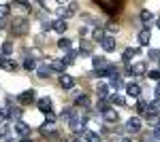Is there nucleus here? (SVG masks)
<instances>
[{
	"label": "nucleus",
	"mask_w": 160,
	"mask_h": 142,
	"mask_svg": "<svg viewBox=\"0 0 160 142\" xmlns=\"http://www.w3.org/2000/svg\"><path fill=\"white\" fill-rule=\"evenodd\" d=\"M30 32V19L28 17H13V24H11V34L13 36H26Z\"/></svg>",
	"instance_id": "obj_1"
},
{
	"label": "nucleus",
	"mask_w": 160,
	"mask_h": 142,
	"mask_svg": "<svg viewBox=\"0 0 160 142\" xmlns=\"http://www.w3.org/2000/svg\"><path fill=\"white\" fill-rule=\"evenodd\" d=\"M0 68L4 72H15L17 70V62L11 57H7V55H0Z\"/></svg>",
	"instance_id": "obj_2"
},
{
	"label": "nucleus",
	"mask_w": 160,
	"mask_h": 142,
	"mask_svg": "<svg viewBox=\"0 0 160 142\" xmlns=\"http://www.w3.org/2000/svg\"><path fill=\"white\" fill-rule=\"evenodd\" d=\"M86 123H88V119H83V117H77V115H75V117L71 119V121H68V127H71L73 131H81L83 127H86Z\"/></svg>",
	"instance_id": "obj_3"
},
{
	"label": "nucleus",
	"mask_w": 160,
	"mask_h": 142,
	"mask_svg": "<svg viewBox=\"0 0 160 142\" xmlns=\"http://www.w3.org/2000/svg\"><path fill=\"white\" fill-rule=\"evenodd\" d=\"M34 72H37V76H38V79H49L53 70H51V64H38Z\"/></svg>",
	"instance_id": "obj_4"
},
{
	"label": "nucleus",
	"mask_w": 160,
	"mask_h": 142,
	"mask_svg": "<svg viewBox=\"0 0 160 142\" xmlns=\"http://www.w3.org/2000/svg\"><path fill=\"white\" fill-rule=\"evenodd\" d=\"M100 112H102V119H105L107 123H118V121H120V115H118L113 108H109V106L105 108V110H100Z\"/></svg>",
	"instance_id": "obj_5"
},
{
	"label": "nucleus",
	"mask_w": 160,
	"mask_h": 142,
	"mask_svg": "<svg viewBox=\"0 0 160 142\" xmlns=\"http://www.w3.org/2000/svg\"><path fill=\"white\" fill-rule=\"evenodd\" d=\"M115 45H118V40H115V36H111V34H107V36H105V40L100 43L102 51H107V53H111V51L115 49Z\"/></svg>",
	"instance_id": "obj_6"
},
{
	"label": "nucleus",
	"mask_w": 160,
	"mask_h": 142,
	"mask_svg": "<svg viewBox=\"0 0 160 142\" xmlns=\"http://www.w3.org/2000/svg\"><path fill=\"white\" fill-rule=\"evenodd\" d=\"M58 85H60L62 89H73V87H75V79L71 76V74H66V72H64V74H60Z\"/></svg>",
	"instance_id": "obj_7"
},
{
	"label": "nucleus",
	"mask_w": 160,
	"mask_h": 142,
	"mask_svg": "<svg viewBox=\"0 0 160 142\" xmlns=\"http://www.w3.org/2000/svg\"><path fill=\"white\" fill-rule=\"evenodd\" d=\"M17 102H22V104H32V102H34V89L22 91V94L17 95Z\"/></svg>",
	"instance_id": "obj_8"
},
{
	"label": "nucleus",
	"mask_w": 160,
	"mask_h": 142,
	"mask_svg": "<svg viewBox=\"0 0 160 142\" xmlns=\"http://www.w3.org/2000/svg\"><path fill=\"white\" fill-rule=\"evenodd\" d=\"M37 108L43 112V115L51 112V100L49 98H41V100H37Z\"/></svg>",
	"instance_id": "obj_9"
},
{
	"label": "nucleus",
	"mask_w": 160,
	"mask_h": 142,
	"mask_svg": "<svg viewBox=\"0 0 160 142\" xmlns=\"http://www.w3.org/2000/svg\"><path fill=\"white\" fill-rule=\"evenodd\" d=\"M141 130V121H139V117H132L126 121V131H130V134H137V131Z\"/></svg>",
	"instance_id": "obj_10"
},
{
	"label": "nucleus",
	"mask_w": 160,
	"mask_h": 142,
	"mask_svg": "<svg viewBox=\"0 0 160 142\" xmlns=\"http://www.w3.org/2000/svg\"><path fill=\"white\" fill-rule=\"evenodd\" d=\"M15 134L17 136H28L30 134V125L24 121H15Z\"/></svg>",
	"instance_id": "obj_11"
},
{
	"label": "nucleus",
	"mask_w": 160,
	"mask_h": 142,
	"mask_svg": "<svg viewBox=\"0 0 160 142\" xmlns=\"http://www.w3.org/2000/svg\"><path fill=\"white\" fill-rule=\"evenodd\" d=\"M77 55H79V51H73V49H68V51H64V64L66 66H73L75 64V59H77Z\"/></svg>",
	"instance_id": "obj_12"
},
{
	"label": "nucleus",
	"mask_w": 160,
	"mask_h": 142,
	"mask_svg": "<svg viewBox=\"0 0 160 142\" xmlns=\"http://www.w3.org/2000/svg\"><path fill=\"white\" fill-rule=\"evenodd\" d=\"M135 55H139V49H137V47H128L122 53V62H124V64H128V62L135 57Z\"/></svg>",
	"instance_id": "obj_13"
},
{
	"label": "nucleus",
	"mask_w": 160,
	"mask_h": 142,
	"mask_svg": "<svg viewBox=\"0 0 160 142\" xmlns=\"http://www.w3.org/2000/svg\"><path fill=\"white\" fill-rule=\"evenodd\" d=\"M126 94L130 95V98H139V95H141V87L137 83H128L126 85Z\"/></svg>",
	"instance_id": "obj_14"
},
{
	"label": "nucleus",
	"mask_w": 160,
	"mask_h": 142,
	"mask_svg": "<svg viewBox=\"0 0 160 142\" xmlns=\"http://www.w3.org/2000/svg\"><path fill=\"white\" fill-rule=\"evenodd\" d=\"M68 66L64 64V59H53L51 62V70L53 72H60V74H64V70H66Z\"/></svg>",
	"instance_id": "obj_15"
},
{
	"label": "nucleus",
	"mask_w": 160,
	"mask_h": 142,
	"mask_svg": "<svg viewBox=\"0 0 160 142\" xmlns=\"http://www.w3.org/2000/svg\"><path fill=\"white\" fill-rule=\"evenodd\" d=\"M66 28H68V24H66V19H64V17L53 21V30H56L58 34H64V32H66Z\"/></svg>",
	"instance_id": "obj_16"
},
{
	"label": "nucleus",
	"mask_w": 160,
	"mask_h": 142,
	"mask_svg": "<svg viewBox=\"0 0 160 142\" xmlns=\"http://www.w3.org/2000/svg\"><path fill=\"white\" fill-rule=\"evenodd\" d=\"M81 140L83 142H98V134L92 130H86L83 134H81Z\"/></svg>",
	"instance_id": "obj_17"
},
{
	"label": "nucleus",
	"mask_w": 160,
	"mask_h": 142,
	"mask_svg": "<svg viewBox=\"0 0 160 142\" xmlns=\"http://www.w3.org/2000/svg\"><path fill=\"white\" fill-rule=\"evenodd\" d=\"M141 21L145 28H152V21H154V13L152 11H141Z\"/></svg>",
	"instance_id": "obj_18"
},
{
	"label": "nucleus",
	"mask_w": 160,
	"mask_h": 142,
	"mask_svg": "<svg viewBox=\"0 0 160 142\" xmlns=\"http://www.w3.org/2000/svg\"><path fill=\"white\" fill-rule=\"evenodd\" d=\"M9 119H11V121H22V108L19 106H9Z\"/></svg>",
	"instance_id": "obj_19"
},
{
	"label": "nucleus",
	"mask_w": 160,
	"mask_h": 142,
	"mask_svg": "<svg viewBox=\"0 0 160 142\" xmlns=\"http://www.w3.org/2000/svg\"><path fill=\"white\" fill-rule=\"evenodd\" d=\"M22 66H24L26 70H37L38 64H37V59L32 57V55H26V57H24V64H22Z\"/></svg>",
	"instance_id": "obj_20"
},
{
	"label": "nucleus",
	"mask_w": 160,
	"mask_h": 142,
	"mask_svg": "<svg viewBox=\"0 0 160 142\" xmlns=\"http://www.w3.org/2000/svg\"><path fill=\"white\" fill-rule=\"evenodd\" d=\"M75 13H77V2H68V7L66 9H62V17H73Z\"/></svg>",
	"instance_id": "obj_21"
},
{
	"label": "nucleus",
	"mask_w": 160,
	"mask_h": 142,
	"mask_svg": "<svg viewBox=\"0 0 160 142\" xmlns=\"http://www.w3.org/2000/svg\"><path fill=\"white\" fill-rule=\"evenodd\" d=\"M105 36H107V30H105V28H94L92 38H94L96 43H102V40H105Z\"/></svg>",
	"instance_id": "obj_22"
},
{
	"label": "nucleus",
	"mask_w": 160,
	"mask_h": 142,
	"mask_svg": "<svg viewBox=\"0 0 160 142\" xmlns=\"http://www.w3.org/2000/svg\"><path fill=\"white\" fill-rule=\"evenodd\" d=\"M149 40H152V32H149V28L141 30V32H139V43H141V45H149Z\"/></svg>",
	"instance_id": "obj_23"
},
{
	"label": "nucleus",
	"mask_w": 160,
	"mask_h": 142,
	"mask_svg": "<svg viewBox=\"0 0 160 142\" xmlns=\"http://www.w3.org/2000/svg\"><path fill=\"white\" fill-rule=\"evenodd\" d=\"M130 74H135V76H141V74H145V64H143V62H137L135 66L130 68Z\"/></svg>",
	"instance_id": "obj_24"
},
{
	"label": "nucleus",
	"mask_w": 160,
	"mask_h": 142,
	"mask_svg": "<svg viewBox=\"0 0 160 142\" xmlns=\"http://www.w3.org/2000/svg\"><path fill=\"white\" fill-rule=\"evenodd\" d=\"M13 4L17 7V9H22V11L28 15L30 13V2H26V0H13Z\"/></svg>",
	"instance_id": "obj_25"
},
{
	"label": "nucleus",
	"mask_w": 160,
	"mask_h": 142,
	"mask_svg": "<svg viewBox=\"0 0 160 142\" xmlns=\"http://www.w3.org/2000/svg\"><path fill=\"white\" fill-rule=\"evenodd\" d=\"M107 100H109L113 106H122L124 104V98L122 95H118V94H111V95H107Z\"/></svg>",
	"instance_id": "obj_26"
},
{
	"label": "nucleus",
	"mask_w": 160,
	"mask_h": 142,
	"mask_svg": "<svg viewBox=\"0 0 160 142\" xmlns=\"http://www.w3.org/2000/svg\"><path fill=\"white\" fill-rule=\"evenodd\" d=\"M0 51H2V55H11L13 53V43L11 40H4L2 47H0Z\"/></svg>",
	"instance_id": "obj_27"
},
{
	"label": "nucleus",
	"mask_w": 160,
	"mask_h": 142,
	"mask_svg": "<svg viewBox=\"0 0 160 142\" xmlns=\"http://www.w3.org/2000/svg\"><path fill=\"white\" fill-rule=\"evenodd\" d=\"M92 64H94V68L98 70V68H105V66H107V59H105V57H98V55H94V57H92Z\"/></svg>",
	"instance_id": "obj_28"
},
{
	"label": "nucleus",
	"mask_w": 160,
	"mask_h": 142,
	"mask_svg": "<svg viewBox=\"0 0 160 142\" xmlns=\"http://www.w3.org/2000/svg\"><path fill=\"white\" fill-rule=\"evenodd\" d=\"M111 87H113V89H115V91H118V89H122V87H124V81H122V79H120V76H113V79H111Z\"/></svg>",
	"instance_id": "obj_29"
},
{
	"label": "nucleus",
	"mask_w": 160,
	"mask_h": 142,
	"mask_svg": "<svg viewBox=\"0 0 160 142\" xmlns=\"http://www.w3.org/2000/svg\"><path fill=\"white\" fill-rule=\"evenodd\" d=\"M73 117H75V110H73V108H64V110H62V115H60V119H64V121H71Z\"/></svg>",
	"instance_id": "obj_30"
},
{
	"label": "nucleus",
	"mask_w": 160,
	"mask_h": 142,
	"mask_svg": "<svg viewBox=\"0 0 160 142\" xmlns=\"http://www.w3.org/2000/svg\"><path fill=\"white\" fill-rule=\"evenodd\" d=\"M77 106L88 108V106H90V98H88L86 94H83V95H79V98H77Z\"/></svg>",
	"instance_id": "obj_31"
},
{
	"label": "nucleus",
	"mask_w": 160,
	"mask_h": 142,
	"mask_svg": "<svg viewBox=\"0 0 160 142\" xmlns=\"http://www.w3.org/2000/svg\"><path fill=\"white\" fill-rule=\"evenodd\" d=\"M58 47H60L62 51H68V49H71V40H68V38H64V36H62L60 40H58Z\"/></svg>",
	"instance_id": "obj_32"
},
{
	"label": "nucleus",
	"mask_w": 160,
	"mask_h": 142,
	"mask_svg": "<svg viewBox=\"0 0 160 142\" xmlns=\"http://www.w3.org/2000/svg\"><path fill=\"white\" fill-rule=\"evenodd\" d=\"M137 110L145 115V112L149 110V102H143V100H139V102H137Z\"/></svg>",
	"instance_id": "obj_33"
},
{
	"label": "nucleus",
	"mask_w": 160,
	"mask_h": 142,
	"mask_svg": "<svg viewBox=\"0 0 160 142\" xmlns=\"http://www.w3.org/2000/svg\"><path fill=\"white\" fill-rule=\"evenodd\" d=\"M9 13H11V7L9 4H0V19H7Z\"/></svg>",
	"instance_id": "obj_34"
},
{
	"label": "nucleus",
	"mask_w": 160,
	"mask_h": 142,
	"mask_svg": "<svg viewBox=\"0 0 160 142\" xmlns=\"http://www.w3.org/2000/svg\"><path fill=\"white\" fill-rule=\"evenodd\" d=\"M96 91H98V95H102V98H105V95H107V91H109V85H107V83H98V85H96Z\"/></svg>",
	"instance_id": "obj_35"
},
{
	"label": "nucleus",
	"mask_w": 160,
	"mask_h": 142,
	"mask_svg": "<svg viewBox=\"0 0 160 142\" xmlns=\"http://www.w3.org/2000/svg\"><path fill=\"white\" fill-rule=\"evenodd\" d=\"M148 57L149 59H160V51H158V49H149V51H148Z\"/></svg>",
	"instance_id": "obj_36"
},
{
	"label": "nucleus",
	"mask_w": 160,
	"mask_h": 142,
	"mask_svg": "<svg viewBox=\"0 0 160 142\" xmlns=\"http://www.w3.org/2000/svg\"><path fill=\"white\" fill-rule=\"evenodd\" d=\"M105 30H107V34H111V36H113V32H118V25H115L113 21H111V24H107V28H105Z\"/></svg>",
	"instance_id": "obj_37"
},
{
	"label": "nucleus",
	"mask_w": 160,
	"mask_h": 142,
	"mask_svg": "<svg viewBox=\"0 0 160 142\" xmlns=\"http://www.w3.org/2000/svg\"><path fill=\"white\" fill-rule=\"evenodd\" d=\"M41 25H43V30H49V28H53V21H51V19H43Z\"/></svg>",
	"instance_id": "obj_38"
},
{
	"label": "nucleus",
	"mask_w": 160,
	"mask_h": 142,
	"mask_svg": "<svg viewBox=\"0 0 160 142\" xmlns=\"http://www.w3.org/2000/svg\"><path fill=\"white\" fill-rule=\"evenodd\" d=\"M4 119H9V108H0V123H2Z\"/></svg>",
	"instance_id": "obj_39"
},
{
	"label": "nucleus",
	"mask_w": 160,
	"mask_h": 142,
	"mask_svg": "<svg viewBox=\"0 0 160 142\" xmlns=\"http://www.w3.org/2000/svg\"><path fill=\"white\" fill-rule=\"evenodd\" d=\"M148 74H149V79H154V81H158V79H160V70H149Z\"/></svg>",
	"instance_id": "obj_40"
},
{
	"label": "nucleus",
	"mask_w": 160,
	"mask_h": 142,
	"mask_svg": "<svg viewBox=\"0 0 160 142\" xmlns=\"http://www.w3.org/2000/svg\"><path fill=\"white\" fill-rule=\"evenodd\" d=\"M152 138H154V140H160V127H156V130H154V134H152Z\"/></svg>",
	"instance_id": "obj_41"
},
{
	"label": "nucleus",
	"mask_w": 160,
	"mask_h": 142,
	"mask_svg": "<svg viewBox=\"0 0 160 142\" xmlns=\"http://www.w3.org/2000/svg\"><path fill=\"white\" fill-rule=\"evenodd\" d=\"M45 119H47V121H51V123H53V121H56V115H53V112H47V115H45Z\"/></svg>",
	"instance_id": "obj_42"
},
{
	"label": "nucleus",
	"mask_w": 160,
	"mask_h": 142,
	"mask_svg": "<svg viewBox=\"0 0 160 142\" xmlns=\"http://www.w3.org/2000/svg\"><path fill=\"white\" fill-rule=\"evenodd\" d=\"M68 142H83V140H81V138H77V136H73V138H71Z\"/></svg>",
	"instance_id": "obj_43"
},
{
	"label": "nucleus",
	"mask_w": 160,
	"mask_h": 142,
	"mask_svg": "<svg viewBox=\"0 0 160 142\" xmlns=\"http://www.w3.org/2000/svg\"><path fill=\"white\" fill-rule=\"evenodd\" d=\"M19 142H32V140H30L28 136H24V138H22V140H19Z\"/></svg>",
	"instance_id": "obj_44"
},
{
	"label": "nucleus",
	"mask_w": 160,
	"mask_h": 142,
	"mask_svg": "<svg viewBox=\"0 0 160 142\" xmlns=\"http://www.w3.org/2000/svg\"><path fill=\"white\" fill-rule=\"evenodd\" d=\"M56 2H60V4H66V2H73V0H56Z\"/></svg>",
	"instance_id": "obj_45"
},
{
	"label": "nucleus",
	"mask_w": 160,
	"mask_h": 142,
	"mask_svg": "<svg viewBox=\"0 0 160 142\" xmlns=\"http://www.w3.org/2000/svg\"><path fill=\"white\" fill-rule=\"evenodd\" d=\"M156 95L160 98V85H156Z\"/></svg>",
	"instance_id": "obj_46"
},
{
	"label": "nucleus",
	"mask_w": 160,
	"mask_h": 142,
	"mask_svg": "<svg viewBox=\"0 0 160 142\" xmlns=\"http://www.w3.org/2000/svg\"><path fill=\"white\" fill-rule=\"evenodd\" d=\"M38 2H41V4H43V7H45V4H47V0H38Z\"/></svg>",
	"instance_id": "obj_47"
},
{
	"label": "nucleus",
	"mask_w": 160,
	"mask_h": 142,
	"mask_svg": "<svg viewBox=\"0 0 160 142\" xmlns=\"http://www.w3.org/2000/svg\"><path fill=\"white\" fill-rule=\"evenodd\" d=\"M2 25H4V19H0V30H2Z\"/></svg>",
	"instance_id": "obj_48"
},
{
	"label": "nucleus",
	"mask_w": 160,
	"mask_h": 142,
	"mask_svg": "<svg viewBox=\"0 0 160 142\" xmlns=\"http://www.w3.org/2000/svg\"><path fill=\"white\" fill-rule=\"evenodd\" d=\"M122 142H132V140H130V138H124V140Z\"/></svg>",
	"instance_id": "obj_49"
},
{
	"label": "nucleus",
	"mask_w": 160,
	"mask_h": 142,
	"mask_svg": "<svg viewBox=\"0 0 160 142\" xmlns=\"http://www.w3.org/2000/svg\"><path fill=\"white\" fill-rule=\"evenodd\" d=\"M156 25H158V28H160V17H158V19H156Z\"/></svg>",
	"instance_id": "obj_50"
},
{
	"label": "nucleus",
	"mask_w": 160,
	"mask_h": 142,
	"mask_svg": "<svg viewBox=\"0 0 160 142\" xmlns=\"http://www.w3.org/2000/svg\"><path fill=\"white\" fill-rule=\"evenodd\" d=\"M4 142H13V138H7V140H4Z\"/></svg>",
	"instance_id": "obj_51"
},
{
	"label": "nucleus",
	"mask_w": 160,
	"mask_h": 142,
	"mask_svg": "<svg viewBox=\"0 0 160 142\" xmlns=\"http://www.w3.org/2000/svg\"><path fill=\"white\" fill-rule=\"evenodd\" d=\"M0 136H2V131H0Z\"/></svg>",
	"instance_id": "obj_52"
}]
</instances>
